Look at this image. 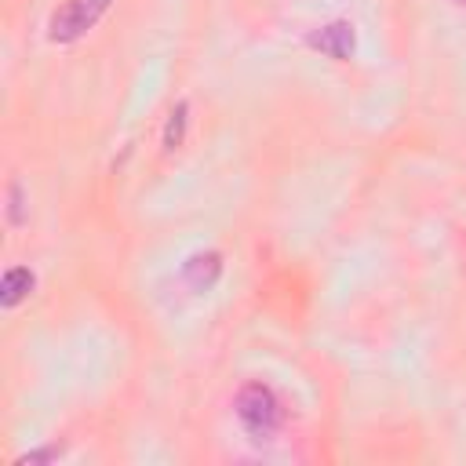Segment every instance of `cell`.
Listing matches in <instances>:
<instances>
[{"label":"cell","instance_id":"obj_8","mask_svg":"<svg viewBox=\"0 0 466 466\" xmlns=\"http://www.w3.org/2000/svg\"><path fill=\"white\" fill-rule=\"evenodd\" d=\"M58 455H62V448H58V444H51V448H33V451L18 455V459H15V466H29V462H55Z\"/></svg>","mask_w":466,"mask_h":466},{"label":"cell","instance_id":"obj_9","mask_svg":"<svg viewBox=\"0 0 466 466\" xmlns=\"http://www.w3.org/2000/svg\"><path fill=\"white\" fill-rule=\"evenodd\" d=\"M455 4H466V0H455Z\"/></svg>","mask_w":466,"mask_h":466},{"label":"cell","instance_id":"obj_2","mask_svg":"<svg viewBox=\"0 0 466 466\" xmlns=\"http://www.w3.org/2000/svg\"><path fill=\"white\" fill-rule=\"evenodd\" d=\"M113 7V0H69L62 7L51 11L47 18V36L55 44H73L80 40L87 29H95V22Z\"/></svg>","mask_w":466,"mask_h":466},{"label":"cell","instance_id":"obj_4","mask_svg":"<svg viewBox=\"0 0 466 466\" xmlns=\"http://www.w3.org/2000/svg\"><path fill=\"white\" fill-rule=\"evenodd\" d=\"M218 277H222V255H218V251H197V255H189L186 266H182V280H186V288L197 291V295L211 291V288L218 284Z\"/></svg>","mask_w":466,"mask_h":466},{"label":"cell","instance_id":"obj_1","mask_svg":"<svg viewBox=\"0 0 466 466\" xmlns=\"http://www.w3.org/2000/svg\"><path fill=\"white\" fill-rule=\"evenodd\" d=\"M233 408L240 426L251 433V441H273V433L284 422V404L266 382H244L233 397Z\"/></svg>","mask_w":466,"mask_h":466},{"label":"cell","instance_id":"obj_6","mask_svg":"<svg viewBox=\"0 0 466 466\" xmlns=\"http://www.w3.org/2000/svg\"><path fill=\"white\" fill-rule=\"evenodd\" d=\"M186 127H189V102H175L171 113H167V120H164V138H160V142H164V153L182 149Z\"/></svg>","mask_w":466,"mask_h":466},{"label":"cell","instance_id":"obj_7","mask_svg":"<svg viewBox=\"0 0 466 466\" xmlns=\"http://www.w3.org/2000/svg\"><path fill=\"white\" fill-rule=\"evenodd\" d=\"M7 218H11V226H25V222H29L22 182H11V186H7Z\"/></svg>","mask_w":466,"mask_h":466},{"label":"cell","instance_id":"obj_3","mask_svg":"<svg viewBox=\"0 0 466 466\" xmlns=\"http://www.w3.org/2000/svg\"><path fill=\"white\" fill-rule=\"evenodd\" d=\"M306 44L313 51H320L324 58H335V62H350L353 51H357V33L350 22H328V25H317L306 33Z\"/></svg>","mask_w":466,"mask_h":466},{"label":"cell","instance_id":"obj_5","mask_svg":"<svg viewBox=\"0 0 466 466\" xmlns=\"http://www.w3.org/2000/svg\"><path fill=\"white\" fill-rule=\"evenodd\" d=\"M33 284H36V277H33L29 266H11V269L4 273V280H0V302H4L7 309L18 306V302L33 291Z\"/></svg>","mask_w":466,"mask_h":466}]
</instances>
